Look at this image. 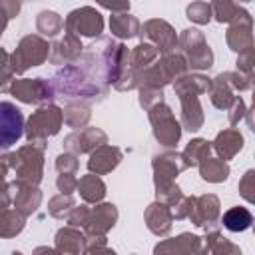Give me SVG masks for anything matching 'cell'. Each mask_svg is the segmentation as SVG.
I'll return each instance as SVG.
<instances>
[{"label":"cell","instance_id":"obj_1","mask_svg":"<svg viewBox=\"0 0 255 255\" xmlns=\"http://www.w3.org/2000/svg\"><path fill=\"white\" fill-rule=\"evenodd\" d=\"M24 133V116L12 102H0V149L12 147Z\"/></svg>","mask_w":255,"mask_h":255},{"label":"cell","instance_id":"obj_2","mask_svg":"<svg viewBox=\"0 0 255 255\" xmlns=\"http://www.w3.org/2000/svg\"><path fill=\"white\" fill-rule=\"evenodd\" d=\"M253 223V215L245 207H233L223 215V225L229 231H245Z\"/></svg>","mask_w":255,"mask_h":255}]
</instances>
